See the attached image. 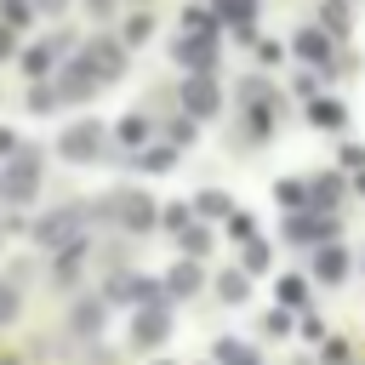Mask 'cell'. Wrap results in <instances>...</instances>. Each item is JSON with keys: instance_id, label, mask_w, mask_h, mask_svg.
Returning <instances> with one entry per match:
<instances>
[{"instance_id": "1", "label": "cell", "mask_w": 365, "mask_h": 365, "mask_svg": "<svg viewBox=\"0 0 365 365\" xmlns=\"http://www.w3.org/2000/svg\"><path fill=\"white\" fill-rule=\"evenodd\" d=\"M34 188H40V154H34V148H17L11 165H6V177H0V194H6L11 205H29Z\"/></svg>"}, {"instance_id": "2", "label": "cell", "mask_w": 365, "mask_h": 365, "mask_svg": "<svg viewBox=\"0 0 365 365\" xmlns=\"http://www.w3.org/2000/svg\"><path fill=\"white\" fill-rule=\"evenodd\" d=\"M103 143H108V131H103V120H80V125H68V131H63V143H57V148H63L68 160H80V165H91V160L103 154Z\"/></svg>"}, {"instance_id": "3", "label": "cell", "mask_w": 365, "mask_h": 365, "mask_svg": "<svg viewBox=\"0 0 365 365\" xmlns=\"http://www.w3.org/2000/svg\"><path fill=\"white\" fill-rule=\"evenodd\" d=\"M285 240L291 245H331L336 240V217H285Z\"/></svg>"}, {"instance_id": "4", "label": "cell", "mask_w": 365, "mask_h": 365, "mask_svg": "<svg viewBox=\"0 0 365 365\" xmlns=\"http://www.w3.org/2000/svg\"><path fill=\"white\" fill-rule=\"evenodd\" d=\"M182 108H188V120H211V114L222 108V97H217V86H211V74H194V80L182 86Z\"/></svg>"}, {"instance_id": "5", "label": "cell", "mask_w": 365, "mask_h": 365, "mask_svg": "<svg viewBox=\"0 0 365 365\" xmlns=\"http://www.w3.org/2000/svg\"><path fill=\"white\" fill-rule=\"evenodd\" d=\"M80 57L91 63V74H97L103 86H108V80H120V63H125V51H120L114 40H91V46L80 51Z\"/></svg>"}, {"instance_id": "6", "label": "cell", "mask_w": 365, "mask_h": 365, "mask_svg": "<svg viewBox=\"0 0 365 365\" xmlns=\"http://www.w3.org/2000/svg\"><path fill=\"white\" fill-rule=\"evenodd\" d=\"M114 211H120V222H125V228H154V222H160L154 200H143V194H120V200H114Z\"/></svg>"}, {"instance_id": "7", "label": "cell", "mask_w": 365, "mask_h": 365, "mask_svg": "<svg viewBox=\"0 0 365 365\" xmlns=\"http://www.w3.org/2000/svg\"><path fill=\"white\" fill-rule=\"evenodd\" d=\"M177 57H182L194 74H211V68H217V51H211V40H200V34H182V40H177Z\"/></svg>"}, {"instance_id": "8", "label": "cell", "mask_w": 365, "mask_h": 365, "mask_svg": "<svg viewBox=\"0 0 365 365\" xmlns=\"http://www.w3.org/2000/svg\"><path fill=\"white\" fill-rule=\"evenodd\" d=\"M97 86H103V80L91 74V63H86V57H80L74 68H63V80H57V91H63V97H74V103H80V97H91Z\"/></svg>"}, {"instance_id": "9", "label": "cell", "mask_w": 365, "mask_h": 365, "mask_svg": "<svg viewBox=\"0 0 365 365\" xmlns=\"http://www.w3.org/2000/svg\"><path fill=\"white\" fill-rule=\"evenodd\" d=\"M63 46H68L63 34H51V40H40V46H29V51H23V74H29V80H40V74L51 68V57H57Z\"/></svg>"}, {"instance_id": "10", "label": "cell", "mask_w": 365, "mask_h": 365, "mask_svg": "<svg viewBox=\"0 0 365 365\" xmlns=\"http://www.w3.org/2000/svg\"><path fill=\"white\" fill-rule=\"evenodd\" d=\"M251 17H257V0H217V23H234L245 40H251Z\"/></svg>"}, {"instance_id": "11", "label": "cell", "mask_w": 365, "mask_h": 365, "mask_svg": "<svg viewBox=\"0 0 365 365\" xmlns=\"http://www.w3.org/2000/svg\"><path fill=\"white\" fill-rule=\"evenodd\" d=\"M165 331H171V325H165V314H154V308H148V314H137V325H131L137 348H154V342H165Z\"/></svg>"}, {"instance_id": "12", "label": "cell", "mask_w": 365, "mask_h": 365, "mask_svg": "<svg viewBox=\"0 0 365 365\" xmlns=\"http://www.w3.org/2000/svg\"><path fill=\"white\" fill-rule=\"evenodd\" d=\"M314 274H319V279H342V274H348V257H342V245H319V262H314Z\"/></svg>"}, {"instance_id": "13", "label": "cell", "mask_w": 365, "mask_h": 365, "mask_svg": "<svg viewBox=\"0 0 365 365\" xmlns=\"http://www.w3.org/2000/svg\"><path fill=\"white\" fill-rule=\"evenodd\" d=\"M291 46H297V57H314V63H331V46H325V34H314V29H302V34L291 40Z\"/></svg>"}, {"instance_id": "14", "label": "cell", "mask_w": 365, "mask_h": 365, "mask_svg": "<svg viewBox=\"0 0 365 365\" xmlns=\"http://www.w3.org/2000/svg\"><path fill=\"white\" fill-rule=\"evenodd\" d=\"M165 291H177V297H188V291H200V268H194V262H177V268L165 274Z\"/></svg>"}, {"instance_id": "15", "label": "cell", "mask_w": 365, "mask_h": 365, "mask_svg": "<svg viewBox=\"0 0 365 365\" xmlns=\"http://www.w3.org/2000/svg\"><path fill=\"white\" fill-rule=\"evenodd\" d=\"M137 165H143V171H171V165H177V154H171L165 143H154V148H143V154H137Z\"/></svg>"}, {"instance_id": "16", "label": "cell", "mask_w": 365, "mask_h": 365, "mask_svg": "<svg viewBox=\"0 0 365 365\" xmlns=\"http://www.w3.org/2000/svg\"><path fill=\"white\" fill-rule=\"evenodd\" d=\"M319 23H325L331 34H348V6H342V0H325V6H319Z\"/></svg>"}, {"instance_id": "17", "label": "cell", "mask_w": 365, "mask_h": 365, "mask_svg": "<svg viewBox=\"0 0 365 365\" xmlns=\"http://www.w3.org/2000/svg\"><path fill=\"white\" fill-rule=\"evenodd\" d=\"M228 205H234V200H228L222 188H211V194H200V200H194V211H200V217H228Z\"/></svg>"}, {"instance_id": "18", "label": "cell", "mask_w": 365, "mask_h": 365, "mask_svg": "<svg viewBox=\"0 0 365 365\" xmlns=\"http://www.w3.org/2000/svg\"><path fill=\"white\" fill-rule=\"evenodd\" d=\"M97 319H103V302H74V331H80V336H91Z\"/></svg>"}, {"instance_id": "19", "label": "cell", "mask_w": 365, "mask_h": 365, "mask_svg": "<svg viewBox=\"0 0 365 365\" xmlns=\"http://www.w3.org/2000/svg\"><path fill=\"white\" fill-rule=\"evenodd\" d=\"M23 314V297H17V285L11 279H0V325H11Z\"/></svg>"}, {"instance_id": "20", "label": "cell", "mask_w": 365, "mask_h": 365, "mask_svg": "<svg viewBox=\"0 0 365 365\" xmlns=\"http://www.w3.org/2000/svg\"><path fill=\"white\" fill-rule=\"evenodd\" d=\"M279 302H285V308H302V302H308V285H302L297 274H285V279H279Z\"/></svg>"}, {"instance_id": "21", "label": "cell", "mask_w": 365, "mask_h": 365, "mask_svg": "<svg viewBox=\"0 0 365 365\" xmlns=\"http://www.w3.org/2000/svg\"><path fill=\"white\" fill-rule=\"evenodd\" d=\"M217 359H222V365H257V354H251V348H240L234 336H228V342H217Z\"/></svg>"}, {"instance_id": "22", "label": "cell", "mask_w": 365, "mask_h": 365, "mask_svg": "<svg viewBox=\"0 0 365 365\" xmlns=\"http://www.w3.org/2000/svg\"><path fill=\"white\" fill-rule=\"evenodd\" d=\"M342 120H348V114H342L336 103H314V125H325V131H336Z\"/></svg>"}, {"instance_id": "23", "label": "cell", "mask_w": 365, "mask_h": 365, "mask_svg": "<svg viewBox=\"0 0 365 365\" xmlns=\"http://www.w3.org/2000/svg\"><path fill=\"white\" fill-rule=\"evenodd\" d=\"M182 251H188V257H205V251H211V234H205V228H182Z\"/></svg>"}, {"instance_id": "24", "label": "cell", "mask_w": 365, "mask_h": 365, "mask_svg": "<svg viewBox=\"0 0 365 365\" xmlns=\"http://www.w3.org/2000/svg\"><path fill=\"white\" fill-rule=\"evenodd\" d=\"M217 291H222V302H245V291H251V285H245V274H222V285H217Z\"/></svg>"}, {"instance_id": "25", "label": "cell", "mask_w": 365, "mask_h": 365, "mask_svg": "<svg viewBox=\"0 0 365 365\" xmlns=\"http://www.w3.org/2000/svg\"><path fill=\"white\" fill-rule=\"evenodd\" d=\"M0 17H6V29H23L29 23V0H0Z\"/></svg>"}, {"instance_id": "26", "label": "cell", "mask_w": 365, "mask_h": 365, "mask_svg": "<svg viewBox=\"0 0 365 365\" xmlns=\"http://www.w3.org/2000/svg\"><path fill=\"white\" fill-rule=\"evenodd\" d=\"M257 268H268V245L262 240H245V274H257Z\"/></svg>"}, {"instance_id": "27", "label": "cell", "mask_w": 365, "mask_h": 365, "mask_svg": "<svg viewBox=\"0 0 365 365\" xmlns=\"http://www.w3.org/2000/svg\"><path fill=\"white\" fill-rule=\"evenodd\" d=\"M120 137H125V143H143V137H148V120H143V114H137V120H125V125H120Z\"/></svg>"}, {"instance_id": "28", "label": "cell", "mask_w": 365, "mask_h": 365, "mask_svg": "<svg viewBox=\"0 0 365 365\" xmlns=\"http://www.w3.org/2000/svg\"><path fill=\"white\" fill-rule=\"evenodd\" d=\"M148 23H154V17H143V11H137V17L125 23V40H148Z\"/></svg>"}, {"instance_id": "29", "label": "cell", "mask_w": 365, "mask_h": 365, "mask_svg": "<svg viewBox=\"0 0 365 365\" xmlns=\"http://www.w3.org/2000/svg\"><path fill=\"white\" fill-rule=\"evenodd\" d=\"M165 137H171V143H188V137H194V120H171Z\"/></svg>"}, {"instance_id": "30", "label": "cell", "mask_w": 365, "mask_h": 365, "mask_svg": "<svg viewBox=\"0 0 365 365\" xmlns=\"http://www.w3.org/2000/svg\"><path fill=\"white\" fill-rule=\"evenodd\" d=\"M165 228H188V205H171L165 211Z\"/></svg>"}, {"instance_id": "31", "label": "cell", "mask_w": 365, "mask_h": 365, "mask_svg": "<svg viewBox=\"0 0 365 365\" xmlns=\"http://www.w3.org/2000/svg\"><path fill=\"white\" fill-rule=\"evenodd\" d=\"M0 154H17V143H11V131H0Z\"/></svg>"}, {"instance_id": "32", "label": "cell", "mask_w": 365, "mask_h": 365, "mask_svg": "<svg viewBox=\"0 0 365 365\" xmlns=\"http://www.w3.org/2000/svg\"><path fill=\"white\" fill-rule=\"evenodd\" d=\"M6 51H11V29H0V57H6Z\"/></svg>"}, {"instance_id": "33", "label": "cell", "mask_w": 365, "mask_h": 365, "mask_svg": "<svg viewBox=\"0 0 365 365\" xmlns=\"http://www.w3.org/2000/svg\"><path fill=\"white\" fill-rule=\"evenodd\" d=\"M40 6H46V11H63V0H40Z\"/></svg>"}]
</instances>
